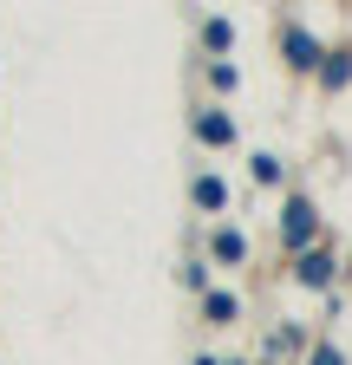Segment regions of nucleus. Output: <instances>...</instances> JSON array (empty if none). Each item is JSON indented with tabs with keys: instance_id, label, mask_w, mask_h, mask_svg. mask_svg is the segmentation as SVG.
Masks as SVG:
<instances>
[{
	"instance_id": "1",
	"label": "nucleus",
	"mask_w": 352,
	"mask_h": 365,
	"mask_svg": "<svg viewBox=\"0 0 352 365\" xmlns=\"http://www.w3.org/2000/svg\"><path fill=\"white\" fill-rule=\"evenodd\" d=\"M196 202H209V209H215V202H222V182H215V176H202V182H196Z\"/></svg>"
},
{
	"instance_id": "2",
	"label": "nucleus",
	"mask_w": 352,
	"mask_h": 365,
	"mask_svg": "<svg viewBox=\"0 0 352 365\" xmlns=\"http://www.w3.org/2000/svg\"><path fill=\"white\" fill-rule=\"evenodd\" d=\"M320 365H339V359H333V352H320Z\"/></svg>"
}]
</instances>
